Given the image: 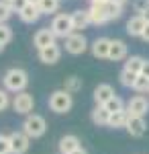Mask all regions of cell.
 I'll use <instances>...</instances> for the list:
<instances>
[{
  "label": "cell",
  "mask_w": 149,
  "mask_h": 154,
  "mask_svg": "<svg viewBox=\"0 0 149 154\" xmlns=\"http://www.w3.org/2000/svg\"><path fill=\"white\" fill-rule=\"evenodd\" d=\"M2 82H4V88L8 93H23L29 84V74L23 68H10V70L4 72Z\"/></svg>",
  "instance_id": "6da1fadb"
},
{
  "label": "cell",
  "mask_w": 149,
  "mask_h": 154,
  "mask_svg": "<svg viewBox=\"0 0 149 154\" xmlns=\"http://www.w3.org/2000/svg\"><path fill=\"white\" fill-rule=\"evenodd\" d=\"M72 107H74V99H72V95H69L68 91L59 88V91H53L51 93V97H49V109L53 113L63 115V113H68Z\"/></svg>",
  "instance_id": "7a4b0ae2"
},
{
  "label": "cell",
  "mask_w": 149,
  "mask_h": 154,
  "mask_svg": "<svg viewBox=\"0 0 149 154\" xmlns=\"http://www.w3.org/2000/svg\"><path fill=\"white\" fill-rule=\"evenodd\" d=\"M23 131L29 136V138H41V136L47 131L45 117L39 115V113H31V115H27L25 121H23Z\"/></svg>",
  "instance_id": "3957f363"
},
{
  "label": "cell",
  "mask_w": 149,
  "mask_h": 154,
  "mask_svg": "<svg viewBox=\"0 0 149 154\" xmlns=\"http://www.w3.org/2000/svg\"><path fill=\"white\" fill-rule=\"evenodd\" d=\"M51 31H53V35H55V37H61V39H66L68 35H72V33H74L72 14H66V12L55 14L53 21H51Z\"/></svg>",
  "instance_id": "277c9868"
},
{
  "label": "cell",
  "mask_w": 149,
  "mask_h": 154,
  "mask_svg": "<svg viewBox=\"0 0 149 154\" xmlns=\"http://www.w3.org/2000/svg\"><path fill=\"white\" fill-rule=\"evenodd\" d=\"M63 41H66V43H63V45H66V51L72 54V56H80V54H84L86 49L90 48L86 35H84V33H76V31H74L72 35H68Z\"/></svg>",
  "instance_id": "5b68a950"
},
{
  "label": "cell",
  "mask_w": 149,
  "mask_h": 154,
  "mask_svg": "<svg viewBox=\"0 0 149 154\" xmlns=\"http://www.w3.org/2000/svg\"><path fill=\"white\" fill-rule=\"evenodd\" d=\"M12 109L19 113V115H31L35 109V99L31 93H27V91H23V93H16L14 95V99H12Z\"/></svg>",
  "instance_id": "8992f818"
},
{
  "label": "cell",
  "mask_w": 149,
  "mask_h": 154,
  "mask_svg": "<svg viewBox=\"0 0 149 154\" xmlns=\"http://www.w3.org/2000/svg\"><path fill=\"white\" fill-rule=\"evenodd\" d=\"M149 111V99L143 95H135L129 99L127 103V113L131 117H145Z\"/></svg>",
  "instance_id": "52a82bcc"
},
{
  "label": "cell",
  "mask_w": 149,
  "mask_h": 154,
  "mask_svg": "<svg viewBox=\"0 0 149 154\" xmlns=\"http://www.w3.org/2000/svg\"><path fill=\"white\" fill-rule=\"evenodd\" d=\"M10 150L12 154H25L31 146V138L25 134V131H12L10 136Z\"/></svg>",
  "instance_id": "ba28073f"
},
{
  "label": "cell",
  "mask_w": 149,
  "mask_h": 154,
  "mask_svg": "<svg viewBox=\"0 0 149 154\" xmlns=\"http://www.w3.org/2000/svg\"><path fill=\"white\" fill-rule=\"evenodd\" d=\"M110 41L112 39H108V37H98V39H94L92 41V56L96 60H108V54H110Z\"/></svg>",
  "instance_id": "9c48e42d"
},
{
  "label": "cell",
  "mask_w": 149,
  "mask_h": 154,
  "mask_svg": "<svg viewBox=\"0 0 149 154\" xmlns=\"http://www.w3.org/2000/svg\"><path fill=\"white\" fill-rule=\"evenodd\" d=\"M53 43H55V35H53L51 27H43L33 35V45L37 48V51L47 48V45H53Z\"/></svg>",
  "instance_id": "30bf717a"
},
{
  "label": "cell",
  "mask_w": 149,
  "mask_h": 154,
  "mask_svg": "<svg viewBox=\"0 0 149 154\" xmlns=\"http://www.w3.org/2000/svg\"><path fill=\"white\" fill-rule=\"evenodd\" d=\"M43 17V12H41V8H39V4H25L23 8L19 11V19L23 21V23H37L39 19Z\"/></svg>",
  "instance_id": "8fae6325"
},
{
  "label": "cell",
  "mask_w": 149,
  "mask_h": 154,
  "mask_svg": "<svg viewBox=\"0 0 149 154\" xmlns=\"http://www.w3.org/2000/svg\"><path fill=\"white\" fill-rule=\"evenodd\" d=\"M125 130L129 131L131 138H143L145 131H147V123H145L143 117H131V115H129V121H127Z\"/></svg>",
  "instance_id": "7c38bea8"
},
{
  "label": "cell",
  "mask_w": 149,
  "mask_h": 154,
  "mask_svg": "<svg viewBox=\"0 0 149 154\" xmlns=\"http://www.w3.org/2000/svg\"><path fill=\"white\" fill-rule=\"evenodd\" d=\"M145 27H147L145 17H143V14H135V17H131V19L127 21V33L131 37H141L143 31H145Z\"/></svg>",
  "instance_id": "4fadbf2b"
},
{
  "label": "cell",
  "mask_w": 149,
  "mask_h": 154,
  "mask_svg": "<svg viewBox=\"0 0 149 154\" xmlns=\"http://www.w3.org/2000/svg\"><path fill=\"white\" fill-rule=\"evenodd\" d=\"M59 58H61V48H59L57 43L39 49V60H41L43 64H47V66H51V64L59 62Z\"/></svg>",
  "instance_id": "5bb4252c"
},
{
  "label": "cell",
  "mask_w": 149,
  "mask_h": 154,
  "mask_svg": "<svg viewBox=\"0 0 149 154\" xmlns=\"http://www.w3.org/2000/svg\"><path fill=\"white\" fill-rule=\"evenodd\" d=\"M88 17H90V25H106L108 23V14H106V8L104 4H90L88 8Z\"/></svg>",
  "instance_id": "9a60e30c"
},
{
  "label": "cell",
  "mask_w": 149,
  "mask_h": 154,
  "mask_svg": "<svg viewBox=\"0 0 149 154\" xmlns=\"http://www.w3.org/2000/svg\"><path fill=\"white\" fill-rule=\"evenodd\" d=\"M94 101H96V105H106L112 97H115V88L110 86V84H106V82H102V84H98L96 88H94Z\"/></svg>",
  "instance_id": "2e32d148"
},
{
  "label": "cell",
  "mask_w": 149,
  "mask_h": 154,
  "mask_svg": "<svg viewBox=\"0 0 149 154\" xmlns=\"http://www.w3.org/2000/svg\"><path fill=\"white\" fill-rule=\"evenodd\" d=\"M82 144H80V138L74 136V134H66L61 140H59L57 148H59V154H72L74 150H78Z\"/></svg>",
  "instance_id": "e0dca14e"
},
{
  "label": "cell",
  "mask_w": 149,
  "mask_h": 154,
  "mask_svg": "<svg viewBox=\"0 0 149 154\" xmlns=\"http://www.w3.org/2000/svg\"><path fill=\"white\" fill-rule=\"evenodd\" d=\"M69 14H72V25H74V31H76V33H82V29H86V27L90 25L88 8H86V11H82V8H78V11L69 12Z\"/></svg>",
  "instance_id": "ac0fdd59"
},
{
  "label": "cell",
  "mask_w": 149,
  "mask_h": 154,
  "mask_svg": "<svg viewBox=\"0 0 149 154\" xmlns=\"http://www.w3.org/2000/svg\"><path fill=\"white\" fill-rule=\"evenodd\" d=\"M127 43L125 41H121V39H112L110 41V54H108V60H112V62H121V60L127 58Z\"/></svg>",
  "instance_id": "d6986e66"
},
{
  "label": "cell",
  "mask_w": 149,
  "mask_h": 154,
  "mask_svg": "<svg viewBox=\"0 0 149 154\" xmlns=\"http://www.w3.org/2000/svg\"><path fill=\"white\" fill-rule=\"evenodd\" d=\"M90 117H92V123L100 128V125H108L110 113L106 111V107H104V105H96L94 109H92V115H90Z\"/></svg>",
  "instance_id": "ffe728a7"
},
{
  "label": "cell",
  "mask_w": 149,
  "mask_h": 154,
  "mask_svg": "<svg viewBox=\"0 0 149 154\" xmlns=\"http://www.w3.org/2000/svg\"><path fill=\"white\" fill-rule=\"evenodd\" d=\"M127 121H129V113L125 111H118V113H112L110 119H108V128L112 130H121V128H127Z\"/></svg>",
  "instance_id": "44dd1931"
},
{
  "label": "cell",
  "mask_w": 149,
  "mask_h": 154,
  "mask_svg": "<svg viewBox=\"0 0 149 154\" xmlns=\"http://www.w3.org/2000/svg\"><path fill=\"white\" fill-rule=\"evenodd\" d=\"M143 64H145V58H141V56H131V58H127L125 62V70L133 72V74H141L143 72Z\"/></svg>",
  "instance_id": "7402d4cb"
},
{
  "label": "cell",
  "mask_w": 149,
  "mask_h": 154,
  "mask_svg": "<svg viewBox=\"0 0 149 154\" xmlns=\"http://www.w3.org/2000/svg\"><path fill=\"white\" fill-rule=\"evenodd\" d=\"M82 78H78V76H68L66 78V82H63V91H68L69 95H76V93H80L82 91Z\"/></svg>",
  "instance_id": "603a6c76"
},
{
  "label": "cell",
  "mask_w": 149,
  "mask_h": 154,
  "mask_svg": "<svg viewBox=\"0 0 149 154\" xmlns=\"http://www.w3.org/2000/svg\"><path fill=\"white\" fill-rule=\"evenodd\" d=\"M104 8H106V14H108V21H116V19H121L123 17V8L125 6H121V4H116V2H106L104 4Z\"/></svg>",
  "instance_id": "cb8c5ba5"
},
{
  "label": "cell",
  "mask_w": 149,
  "mask_h": 154,
  "mask_svg": "<svg viewBox=\"0 0 149 154\" xmlns=\"http://www.w3.org/2000/svg\"><path fill=\"white\" fill-rule=\"evenodd\" d=\"M59 4H61V0H41L39 8H41L43 14H53V12H57Z\"/></svg>",
  "instance_id": "d4e9b609"
},
{
  "label": "cell",
  "mask_w": 149,
  "mask_h": 154,
  "mask_svg": "<svg viewBox=\"0 0 149 154\" xmlns=\"http://www.w3.org/2000/svg\"><path fill=\"white\" fill-rule=\"evenodd\" d=\"M106 111H108V113H110V115H112V113H118V111H125L127 107H125V103H123V99H121V97H112V99H110V101H108V103H106Z\"/></svg>",
  "instance_id": "484cf974"
},
{
  "label": "cell",
  "mask_w": 149,
  "mask_h": 154,
  "mask_svg": "<svg viewBox=\"0 0 149 154\" xmlns=\"http://www.w3.org/2000/svg\"><path fill=\"white\" fill-rule=\"evenodd\" d=\"M133 91L135 93H147L149 91V78L147 76L139 74L137 78H135V82H133Z\"/></svg>",
  "instance_id": "4316f807"
},
{
  "label": "cell",
  "mask_w": 149,
  "mask_h": 154,
  "mask_svg": "<svg viewBox=\"0 0 149 154\" xmlns=\"http://www.w3.org/2000/svg\"><path fill=\"white\" fill-rule=\"evenodd\" d=\"M135 78H137V74H133V72L125 70V68L121 70V74H118V80H121V84H123V86H127V88H133Z\"/></svg>",
  "instance_id": "83f0119b"
},
{
  "label": "cell",
  "mask_w": 149,
  "mask_h": 154,
  "mask_svg": "<svg viewBox=\"0 0 149 154\" xmlns=\"http://www.w3.org/2000/svg\"><path fill=\"white\" fill-rule=\"evenodd\" d=\"M12 6L8 4V2H4V0H0V25L2 23H6L8 19L12 17Z\"/></svg>",
  "instance_id": "f1b7e54d"
},
{
  "label": "cell",
  "mask_w": 149,
  "mask_h": 154,
  "mask_svg": "<svg viewBox=\"0 0 149 154\" xmlns=\"http://www.w3.org/2000/svg\"><path fill=\"white\" fill-rule=\"evenodd\" d=\"M10 39H12V29L6 23H2V25H0V43L6 45Z\"/></svg>",
  "instance_id": "f546056e"
},
{
  "label": "cell",
  "mask_w": 149,
  "mask_h": 154,
  "mask_svg": "<svg viewBox=\"0 0 149 154\" xmlns=\"http://www.w3.org/2000/svg\"><path fill=\"white\" fill-rule=\"evenodd\" d=\"M10 105H12V101H10V97H8V91L6 88H0V113L6 111Z\"/></svg>",
  "instance_id": "4dcf8cb0"
},
{
  "label": "cell",
  "mask_w": 149,
  "mask_h": 154,
  "mask_svg": "<svg viewBox=\"0 0 149 154\" xmlns=\"http://www.w3.org/2000/svg\"><path fill=\"white\" fill-rule=\"evenodd\" d=\"M0 154H12L10 150V138L0 134Z\"/></svg>",
  "instance_id": "1f68e13d"
},
{
  "label": "cell",
  "mask_w": 149,
  "mask_h": 154,
  "mask_svg": "<svg viewBox=\"0 0 149 154\" xmlns=\"http://www.w3.org/2000/svg\"><path fill=\"white\" fill-rule=\"evenodd\" d=\"M147 6H149V0H135L133 2V8H135L137 14H143V12L147 11Z\"/></svg>",
  "instance_id": "d6a6232c"
},
{
  "label": "cell",
  "mask_w": 149,
  "mask_h": 154,
  "mask_svg": "<svg viewBox=\"0 0 149 154\" xmlns=\"http://www.w3.org/2000/svg\"><path fill=\"white\" fill-rule=\"evenodd\" d=\"M141 39H143L145 43H149V23H147V27H145V31H143V35H141Z\"/></svg>",
  "instance_id": "836d02e7"
},
{
  "label": "cell",
  "mask_w": 149,
  "mask_h": 154,
  "mask_svg": "<svg viewBox=\"0 0 149 154\" xmlns=\"http://www.w3.org/2000/svg\"><path fill=\"white\" fill-rule=\"evenodd\" d=\"M141 74L149 78V60H145V64H143V72H141Z\"/></svg>",
  "instance_id": "e575fe53"
},
{
  "label": "cell",
  "mask_w": 149,
  "mask_h": 154,
  "mask_svg": "<svg viewBox=\"0 0 149 154\" xmlns=\"http://www.w3.org/2000/svg\"><path fill=\"white\" fill-rule=\"evenodd\" d=\"M72 154H88V152H86V148H82V146H80L78 150H74V152H72Z\"/></svg>",
  "instance_id": "d590c367"
},
{
  "label": "cell",
  "mask_w": 149,
  "mask_h": 154,
  "mask_svg": "<svg viewBox=\"0 0 149 154\" xmlns=\"http://www.w3.org/2000/svg\"><path fill=\"white\" fill-rule=\"evenodd\" d=\"M92 4H106V2H110V0H90Z\"/></svg>",
  "instance_id": "8d00e7d4"
},
{
  "label": "cell",
  "mask_w": 149,
  "mask_h": 154,
  "mask_svg": "<svg viewBox=\"0 0 149 154\" xmlns=\"http://www.w3.org/2000/svg\"><path fill=\"white\" fill-rule=\"evenodd\" d=\"M112 2H116V4H121V6H125V4L129 2V0H112Z\"/></svg>",
  "instance_id": "74e56055"
},
{
  "label": "cell",
  "mask_w": 149,
  "mask_h": 154,
  "mask_svg": "<svg viewBox=\"0 0 149 154\" xmlns=\"http://www.w3.org/2000/svg\"><path fill=\"white\" fill-rule=\"evenodd\" d=\"M143 17H145V21H147V23H149V6H147V11L143 12Z\"/></svg>",
  "instance_id": "f35d334b"
},
{
  "label": "cell",
  "mask_w": 149,
  "mask_h": 154,
  "mask_svg": "<svg viewBox=\"0 0 149 154\" xmlns=\"http://www.w3.org/2000/svg\"><path fill=\"white\" fill-rule=\"evenodd\" d=\"M27 2H29V4H39L41 0H27Z\"/></svg>",
  "instance_id": "ab89813d"
},
{
  "label": "cell",
  "mask_w": 149,
  "mask_h": 154,
  "mask_svg": "<svg viewBox=\"0 0 149 154\" xmlns=\"http://www.w3.org/2000/svg\"><path fill=\"white\" fill-rule=\"evenodd\" d=\"M4 48H6V45H2V43H0V54H2V51H4Z\"/></svg>",
  "instance_id": "60d3db41"
},
{
  "label": "cell",
  "mask_w": 149,
  "mask_h": 154,
  "mask_svg": "<svg viewBox=\"0 0 149 154\" xmlns=\"http://www.w3.org/2000/svg\"><path fill=\"white\" fill-rule=\"evenodd\" d=\"M4 2H8V4H12V2H14V0H4Z\"/></svg>",
  "instance_id": "b9f144b4"
},
{
  "label": "cell",
  "mask_w": 149,
  "mask_h": 154,
  "mask_svg": "<svg viewBox=\"0 0 149 154\" xmlns=\"http://www.w3.org/2000/svg\"><path fill=\"white\" fill-rule=\"evenodd\" d=\"M147 95H149V91H147Z\"/></svg>",
  "instance_id": "7bdbcfd3"
}]
</instances>
